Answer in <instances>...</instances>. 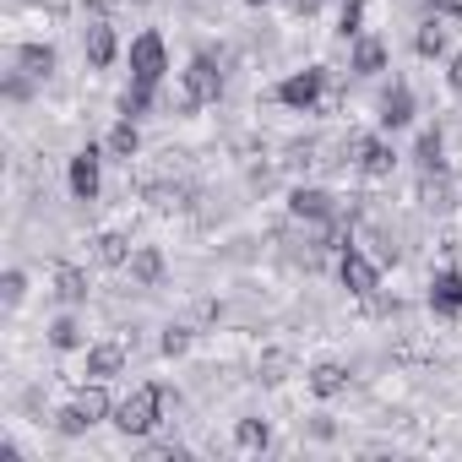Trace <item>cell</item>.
<instances>
[{
    "mask_svg": "<svg viewBox=\"0 0 462 462\" xmlns=\"http://www.w3.org/2000/svg\"><path fill=\"white\" fill-rule=\"evenodd\" d=\"M131 278H136L142 289H152V283L163 278V256H158L152 245H142V251H131Z\"/></svg>",
    "mask_w": 462,
    "mask_h": 462,
    "instance_id": "ac0fdd59",
    "label": "cell"
},
{
    "mask_svg": "<svg viewBox=\"0 0 462 462\" xmlns=\"http://www.w3.org/2000/svg\"><path fill=\"white\" fill-rule=\"evenodd\" d=\"M408 120H413V93L397 82L392 93H381V125H392V131H397V125H408Z\"/></svg>",
    "mask_w": 462,
    "mask_h": 462,
    "instance_id": "30bf717a",
    "label": "cell"
},
{
    "mask_svg": "<svg viewBox=\"0 0 462 462\" xmlns=\"http://www.w3.org/2000/svg\"><path fill=\"white\" fill-rule=\"evenodd\" d=\"M343 386H348V370H343L337 359H321V365L310 370V392H316V397H337Z\"/></svg>",
    "mask_w": 462,
    "mask_h": 462,
    "instance_id": "9a60e30c",
    "label": "cell"
},
{
    "mask_svg": "<svg viewBox=\"0 0 462 462\" xmlns=\"http://www.w3.org/2000/svg\"><path fill=\"white\" fill-rule=\"evenodd\" d=\"M93 262H98V267H125V262H131V251H125V235L104 228V235L93 240Z\"/></svg>",
    "mask_w": 462,
    "mask_h": 462,
    "instance_id": "2e32d148",
    "label": "cell"
},
{
    "mask_svg": "<svg viewBox=\"0 0 462 462\" xmlns=\"http://www.w3.org/2000/svg\"><path fill=\"white\" fill-rule=\"evenodd\" d=\"M23 294H28V278H23V273H6V278H0V300H6V305H23Z\"/></svg>",
    "mask_w": 462,
    "mask_h": 462,
    "instance_id": "83f0119b",
    "label": "cell"
},
{
    "mask_svg": "<svg viewBox=\"0 0 462 462\" xmlns=\"http://www.w3.org/2000/svg\"><path fill=\"white\" fill-rule=\"evenodd\" d=\"M55 424H60V435H82V430H88V424H93V419H88V413H82V408H77V402H71V408H66V413H60V419H55Z\"/></svg>",
    "mask_w": 462,
    "mask_h": 462,
    "instance_id": "f1b7e54d",
    "label": "cell"
},
{
    "mask_svg": "<svg viewBox=\"0 0 462 462\" xmlns=\"http://www.w3.org/2000/svg\"><path fill=\"white\" fill-rule=\"evenodd\" d=\"M440 50H446V23H424V28H419V55L435 60Z\"/></svg>",
    "mask_w": 462,
    "mask_h": 462,
    "instance_id": "cb8c5ba5",
    "label": "cell"
},
{
    "mask_svg": "<svg viewBox=\"0 0 462 462\" xmlns=\"http://www.w3.org/2000/svg\"><path fill=\"white\" fill-rule=\"evenodd\" d=\"M217 93H223V71L207 60V55H196L190 66H185V109H196V104H217Z\"/></svg>",
    "mask_w": 462,
    "mask_h": 462,
    "instance_id": "7a4b0ae2",
    "label": "cell"
},
{
    "mask_svg": "<svg viewBox=\"0 0 462 462\" xmlns=\"http://www.w3.org/2000/svg\"><path fill=\"white\" fill-rule=\"evenodd\" d=\"M136 6H147V0H136Z\"/></svg>",
    "mask_w": 462,
    "mask_h": 462,
    "instance_id": "d590c367",
    "label": "cell"
},
{
    "mask_svg": "<svg viewBox=\"0 0 462 462\" xmlns=\"http://www.w3.org/2000/svg\"><path fill=\"white\" fill-rule=\"evenodd\" d=\"M120 365H125V348H120V343H98V348L88 354V375H93V381L120 375Z\"/></svg>",
    "mask_w": 462,
    "mask_h": 462,
    "instance_id": "5bb4252c",
    "label": "cell"
},
{
    "mask_svg": "<svg viewBox=\"0 0 462 462\" xmlns=\"http://www.w3.org/2000/svg\"><path fill=\"white\" fill-rule=\"evenodd\" d=\"M50 343H55V348H77V343H82V327H77L71 316H60V321L50 327Z\"/></svg>",
    "mask_w": 462,
    "mask_h": 462,
    "instance_id": "484cf974",
    "label": "cell"
},
{
    "mask_svg": "<svg viewBox=\"0 0 462 462\" xmlns=\"http://www.w3.org/2000/svg\"><path fill=\"white\" fill-rule=\"evenodd\" d=\"M142 196H147L152 212H185V207H190V190H185V185H169V180L142 185Z\"/></svg>",
    "mask_w": 462,
    "mask_h": 462,
    "instance_id": "9c48e42d",
    "label": "cell"
},
{
    "mask_svg": "<svg viewBox=\"0 0 462 462\" xmlns=\"http://www.w3.org/2000/svg\"><path fill=\"white\" fill-rule=\"evenodd\" d=\"M289 207H294V217H305V223H332V217H337V201H332L327 190H316V185H300V190L289 196Z\"/></svg>",
    "mask_w": 462,
    "mask_h": 462,
    "instance_id": "8992f818",
    "label": "cell"
},
{
    "mask_svg": "<svg viewBox=\"0 0 462 462\" xmlns=\"http://www.w3.org/2000/svg\"><path fill=\"white\" fill-rule=\"evenodd\" d=\"M163 402H169V392H163V386H136V392L115 408V424H120L125 435H147V430L158 424Z\"/></svg>",
    "mask_w": 462,
    "mask_h": 462,
    "instance_id": "6da1fadb",
    "label": "cell"
},
{
    "mask_svg": "<svg viewBox=\"0 0 462 462\" xmlns=\"http://www.w3.org/2000/svg\"><path fill=\"white\" fill-rule=\"evenodd\" d=\"M381 66H386V44H381V39H359V44H354V71H359V77H375Z\"/></svg>",
    "mask_w": 462,
    "mask_h": 462,
    "instance_id": "d6986e66",
    "label": "cell"
},
{
    "mask_svg": "<svg viewBox=\"0 0 462 462\" xmlns=\"http://www.w3.org/2000/svg\"><path fill=\"white\" fill-rule=\"evenodd\" d=\"M147 104H152V88H142V82H136V88H125V98H120V115L131 120V115H142Z\"/></svg>",
    "mask_w": 462,
    "mask_h": 462,
    "instance_id": "4316f807",
    "label": "cell"
},
{
    "mask_svg": "<svg viewBox=\"0 0 462 462\" xmlns=\"http://www.w3.org/2000/svg\"><path fill=\"white\" fill-rule=\"evenodd\" d=\"M136 147H142V136H136V125H131V120H120V125L109 131V152L131 163V158H136Z\"/></svg>",
    "mask_w": 462,
    "mask_h": 462,
    "instance_id": "7402d4cb",
    "label": "cell"
},
{
    "mask_svg": "<svg viewBox=\"0 0 462 462\" xmlns=\"http://www.w3.org/2000/svg\"><path fill=\"white\" fill-rule=\"evenodd\" d=\"M430 305H435L440 316H457V310H462V278H457V273H440V278L430 283Z\"/></svg>",
    "mask_w": 462,
    "mask_h": 462,
    "instance_id": "8fae6325",
    "label": "cell"
},
{
    "mask_svg": "<svg viewBox=\"0 0 462 462\" xmlns=\"http://www.w3.org/2000/svg\"><path fill=\"white\" fill-rule=\"evenodd\" d=\"M343 152H348V163H359V169H365V174H375V180H381V174H392V163H397V158H392V147H386V142H375V136H348V142H343Z\"/></svg>",
    "mask_w": 462,
    "mask_h": 462,
    "instance_id": "277c9868",
    "label": "cell"
},
{
    "mask_svg": "<svg viewBox=\"0 0 462 462\" xmlns=\"http://www.w3.org/2000/svg\"><path fill=\"white\" fill-rule=\"evenodd\" d=\"M337 273H343V283H348V294H359V300H370V294H375V283H381V273H375V262H365L359 251H343V262H337Z\"/></svg>",
    "mask_w": 462,
    "mask_h": 462,
    "instance_id": "52a82bcc",
    "label": "cell"
},
{
    "mask_svg": "<svg viewBox=\"0 0 462 462\" xmlns=\"http://www.w3.org/2000/svg\"><path fill=\"white\" fill-rule=\"evenodd\" d=\"M6 98H28V77H12L6 82Z\"/></svg>",
    "mask_w": 462,
    "mask_h": 462,
    "instance_id": "d6a6232c",
    "label": "cell"
},
{
    "mask_svg": "<svg viewBox=\"0 0 462 462\" xmlns=\"http://www.w3.org/2000/svg\"><path fill=\"white\" fill-rule=\"evenodd\" d=\"M17 66H23V77L44 82V77L55 71V50H50V44H23V50H17Z\"/></svg>",
    "mask_w": 462,
    "mask_h": 462,
    "instance_id": "4fadbf2b",
    "label": "cell"
},
{
    "mask_svg": "<svg viewBox=\"0 0 462 462\" xmlns=\"http://www.w3.org/2000/svg\"><path fill=\"white\" fill-rule=\"evenodd\" d=\"M267 440H273L267 419H240V424H235V446H240V451H267Z\"/></svg>",
    "mask_w": 462,
    "mask_h": 462,
    "instance_id": "ffe728a7",
    "label": "cell"
},
{
    "mask_svg": "<svg viewBox=\"0 0 462 462\" xmlns=\"http://www.w3.org/2000/svg\"><path fill=\"white\" fill-rule=\"evenodd\" d=\"M419 201H424L430 212H446V207H451V180H446L440 169H424V185H419Z\"/></svg>",
    "mask_w": 462,
    "mask_h": 462,
    "instance_id": "e0dca14e",
    "label": "cell"
},
{
    "mask_svg": "<svg viewBox=\"0 0 462 462\" xmlns=\"http://www.w3.org/2000/svg\"><path fill=\"white\" fill-rule=\"evenodd\" d=\"M245 6H267V0H245Z\"/></svg>",
    "mask_w": 462,
    "mask_h": 462,
    "instance_id": "e575fe53",
    "label": "cell"
},
{
    "mask_svg": "<svg viewBox=\"0 0 462 462\" xmlns=\"http://www.w3.org/2000/svg\"><path fill=\"white\" fill-rule=\"evenodd\" d=\"M321 88H327V71L316 66V71H300V77H289L283 88H278V104H289V109H316L321 104Z\"/></svg>",
    "mask_w": 462,
    "mask_h": 462,
    "instance_id": "5b68a950",
    "label": "cell"
},
{
    "mask_svg": "<svg viewBox=\"0 0 462 462\" xmlns=\"http://www.w3.org/2000/svg\"><path fill=\"white\" fill-rule=\"evenodd\" d=\"M88 60H93V66H109V60H115V28H109L104 17L88 23Z\"/></svg>",
    "mask_w": 462,
    "mask_h": 462,
    "instance_id": "7c38bea8",
    "label": "cell"
},
{
    "mask_svg": "<svg viewBox=\"0 0 462 462\" xmlns=\"http://www.w3.org/2000/svg\"><path fill=\"white\" fill-rule=\"evenodd\" d=\"M131 77H136L142 88H158V77H163V39H158V33H142V39L131 44Z\"/></svg>",
    "mask_w": 462,
    "mask_h": 462,
    "instance_id": "3957f363",
    "label": "cell"
},
{
    "mask_svg": "<svg viewBox=\"0 0 462 462\" xmlns=\"http://www.w3.org/2000/svg\"><path fill=\"white\" fill-rule=\"evenodd\" d=\"M71 190H77V201H93L98 196V147H82L71 158Z\"/></svg>",
    "mask_w": 462,
    "mask_h": 462,
    "instance_id": "ba28073f",
    "label": "cell"
},
{
    "mask_svg": "<svg viewBox=\"0 0 462 462\" xmlns=\"http://www.w3.org/2000/svg\"><path fill=\"white\" fill-rule=\"evenodd\" d=\"M446 82H451V88L462 93V55H451V71H446Z\"/></svg>",
    "mask_w": 462,
    "mask_h": 462,
    "instance_id": "836d02e7",
    "label": "cell"
},
{
    "mask_svg": "<svg viewBox=\"0 0 462 462\" xmlns=\"http://www.w3.org/2000/svg\"><path fill=\"white\" fill-rule=\"evenodd\" d=\"M55 294H60L66 305H77V300H88V278H82L77 267L60 262V267H55Z\"/></svg>",
    "mask_w": 462,
    "mask_h": 462,
    "instance_id": "44dd1931",
    "label": "cell"
},
{
    "mask_svg": "<svg viewBox=\"0 0 462 462\" xmlns=\"http://www.w3.org/2000/svg\"><path fill=\"white\" fill-rule=\"evenodd\" d=\"M77 408H82V413H88V419H93V424H98V419H109V413H115V408H109V397H104V386H98V381H93V386H82V392H77Z\"/></svg>",
    "mask_w": 462,
    "mask_h": 462,
    "instance_id": "603a6c76",
    "label": "cell"
},
{
    "mask_svg": "<svg viewBox=\"0 0 462 462\" xmlns=\"http://www.w3.org/2000/svg\"><path fill=\"white\" fill-rule=\"evenodd\" d=\"M147 462H185V446H174V440H158V446H147Z\"/></svg>",
    "mask_w": 462,
    "mask_h": 462,
    "instance_id": "4dcf8cb0",
    "label": "cell"
},
{
    "mask_svg": "<svg viewBox=\"0 0 462 462\" xmlns=\"http://www.w3.org/2000/svg\"><path fill=\"white\" fill-rule=\"evenodd\" d=\"M185 348H190V332L185 327H169L163 332V354H185Z\"/></svg>",
    "mask_w": 462,
    "mask_h": 462,
    "instance_id": "1f68e13d",
    "label": "cell"
},
{
    "mask_svg": "<svg viewBox=\"0 0 462 462\" xmlns=\"http://www.w3.org/2000/svg\"><path fill=\"white\" fill-rule=\"evenodd\" d=\"M359 17H365V6H359V0H348L343 17H337V33H343V39H354V33H359Z\"/></svg>",
    "mask_w": 462,
    "mask_h": 462,
    "instance_id": "f546056e",
    "label": "cell"
},
{
    "mask_svg": "<svg viewBox=\"0 0 462 462\" xmlns=\"http://www.w3.org/2000/svg\"><path fill=\"white\" fill-rule=\"evenodd\" d=\"M440 152H446L440 131H424V136H419V163H424V169H440Z\"/></svg>",
    "mask_w": 462,
    "mask_h": 462,
    "instance_id": "d4e9b609",
    "label": "cell"
}]
</instances>
